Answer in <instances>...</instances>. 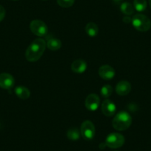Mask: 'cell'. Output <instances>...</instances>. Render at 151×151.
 Returning <instances> with one entry per match:
<instances>
[{"mask_svg": "<svg viewBox=\"0 0 151 151\" xmlns=\"http://www.w3.org/2000/svg\"><path fill=\"white\" fill-rule=\"evenodd\" d=\"M101 111L103 114L107 117L113 116L116 111V104L109 99H105L101 104Z\"/></svg>", "mask_w": 151, "mask_h": 151, "instance_id": "9c48e42d", "label": "cell"}, {"mask_svg": "<svg viewBox=\"0 0 151 151\" xmlns=\"http://www.w3.org/2000/svg\"><path fill=\"white\" fill-rule=\"evenodd\" d=\"M147 3L146 0H134L133 2V7L134 9L139 12H142V11H145L147 8Z\"/></svg>", "mask_w": 151, "mask_h": 151, "instance_id": "ac0fdd59", "label": "cell"}, {"mask_svg": "<svg viewBox=\"0 0 151 151\" xmlns=\"http://www.w3.org/2000/svg\"><path fill=\"white\" fill-rule=\"evenodd\" d=\"M14 1H17V0H14Z\"/></svg>", "mask_w": 151, "mask_h": 151, "instance_id": "484cf974", "label": "cell"}, {"mask_svg": "<svg viewBox=\"0 0 151 151\" xmlns=\"http://www.w3.org/2000/svg\"><path fill=\"white\" fill-rule=\"evenodd\" d=\"M15 80L13 76L7 73H0V88L2 89L9 90L14 87Z\"/></svg>", "mask_w": 151, "mask_h": 151, "instance_id": "ba28073f", "label": "cell"}, {"mask_svg": "<svg viewBox=\"0 0 151 151\" xmlns=\"http://www.w3.org/2000/svg\"><path fill=\"white\" fill-rule=\"evenodd\" d=\"M131 91V85L127 81H120L116 87V91L119 96H126Z\"/></svg>", "mask_w": 151, "mask_h": 151, "instance_id": "8fae6325", "label": "cell"}, {"mask_svg": "<svg viewBox=\"0 0 151 151\" xmlns=\"http://www.w3.org/2000/svg\"><path fill=\"white\" fill-rule=\"evenodd\" d=\"M123 21H124L125 23H129L130 22H132V19L129 17H125L123 18Z\"/></svg>", "mask_w": 151, "mask_h": 151, "instance_id": "7402d4cb", "label": "cell"}, {"mask_svg": "<svg viewBox=\"0 0 151 151\" xmlns=\"http://www.w3.org/2000/svg\"><path fill=\"white\" fill-rule=\"evenodd\" d=\"M42 1H47V0H42Z\"/></svg>", "mask_w": 151, "mask_h": 151, "instance_id": "d4e9b609", "label": "cell"}, {"mask_svg": "<svg viewBox=\"0 0 151 151\" xmlns=\"http://www.w3.org/2000/svg\"><path fill=\"white\" fill-rule=\"evenodd\" d=\"M85 107L90 111H96L99 107V97L95 93H91L85 99Z\"/></svg>", "mask_w": 151, "mask_h": 151, "instance_id": "52a82bcc", "label": "cell"}, {"mask_svg": "<svg viewBox=\"0 0 151 151\" xmlns=\"http://www.w3.org/2000/svg\"><path fill=\"white\" fill-rule=\"evenodd\" d=\"M87 63L82 59H76L71 64V70L76 73H82L87 69Z\"/></svg>", "mask_w": 151, "mask_h": 151, "instance_id": "7c38bea8", "label": "cell"}, {"mask_svg": "<svg viewBox=\"0 0 151 151\" xmlns=\"http://www.w3.org/2000/svg\"><path fill=\"white\" fill-rule=\"evenodd\" d=\"M115 70L110 65H103L99 69V75L105 80H110L115 76Z\"/></svg>", "mask_w": 151, "mask_h": 151, "instance_id": "30bf717a", "label": "cell"}, {"mask_svg": "<svg viewBox=\"0 0 151 151\" xmlns=\"http://www.w3.org/2000/svg\"><path fill=\"white\" fill-rule=\"evenodd\" d=\"M5 17V9L4 7L0 5V22L2 21Z\"/></svg>", "mask_w": 151, "mask_h": 151, "instance_id": "44dd1931", "label": "cell"}, {"mask_svg": "<svg viewBox=\"0 0 151 151\" xmlns=\"http://www.w3.org/2000/svg\"><path fill=\"white\" fill-rule=\"evenodd\" d=\"M121 11L124 14L127 16L132 15L134 12V7L130 3V2H123L121 4V7H120Z\"/></svg>", "mask_w": 151, "mask_h": 151, "instance_id": "2e32d148", "label": "cell"}, {"mask_svg": "<svg viewBox=\"0 0 151 151\" xmlns=\"http://www.w3.org/2000/svg\"><path fill=\"white\" fill-rule=\"evenodd\" d=\"M80 132L76 127H72L69 129L67 133V136L71 141H77L80 137Z\"/></svg>", "mask_w": 151, "mask_h": 151, "instance_id": "e0dca14e", "label": "cell"}, {"mask_svg": "<svg viewBox=\"0 0 151 151\" xmlns=\"http://www.w3.org/2000/svg\"><path fill=\"white\" fill-rule=\"evenodd\" d=\"M75 0H57V4L62 8H68L73 6Z\"/></svg>", "mask_w": 151, "mask_h": 151, "instance_id": "ffe728a7", "label": "cell"}, {"mask_svg": "<svg viewBox=\"0 0 151 151\" xmlns=\"http://www.w3.org/2000/svg\"><path fill=\"white\" fill-rule=\"evenodd\" d=\"M30 28L33 34L40 37L46 36L48 30L47 24L42 20L39 19L33 20L30 24Z\"/></svg>", "mask_w": 151, "mask_h": 151, "instance_id": "8992f818", "label": "cell"}, {"mask_svg": "<svg viewBox=\"0 0 151 151\" xmlns=\"http://www.w3.org/2000/svg\"><path fill=\"white\" fill-rule=\"evenodd\" d=\"M149 4H150V8H151V0H149Z\"/></svg>", "mask_w": 151, "mask_h": 151, "instance_id": "cb8c5ba5", "label": "cell"}, {"mask_svg": "<svg viewBox=\"0 0 151 151\" xmlns=\"http://www.w3.org/2000/svg\"><path fill=\"white\" fill-rule=\"evenodd\" d=\"M85 31H86V33L89 36L95 37L99 33V27L95 23L90 22L85 26Z\"/></svg>", "mask_w": 151, "mask_h": 151, "instance_id": "9a60e30c", "label": "cell"}, {"mask_svg": "<svg viewBox=\"0 0 151 151\" xmlns=\"http://www.w3.org/2000/svg\"><path fill=\"white\" fill-rule=\"evenodd\" d=\"M15 93L19 99H27L30 96V91L24 86H17L15 88Z\"/></svg>", "mask_w": 151, "mask_h": 151, "instance_id": "4fadbf2b", "label": "cell"}, {"mask_svg": "<svg viewBox=\"0 0 151 151\" xmlns=\"http://www.w3.org/2000/svg\"><path fill=\"white\" fill-rule=\"evenodd\" d=\"M113 93V88L110 85H105L101 88V95L104 98H108Z\"/></svg>", "mask_w": 151, "mask_h": 151, "instance_id": "d6986e66", "label": "cell"}, {"mask_svg": "<svg viewBox=\"0 0 151 151\" xmlns=\"http://www.w3.org/2000/svg\"><path fill=\"white\" fill-rule=\"evenodd\" d=\"M46 48V42L42 39H36L32 42L26 50L25 57L29 62H36L44 53Z\"/></svg>", "mask_w": 151, "mask_h": 151, "instance_id": "6da1fadb", "label": "cell"}, {"mask_svg": "<svg viewBox=\"0 0 151 151\" xmlns=\"http://www.w3.org/2000/svg\"><path fill=\"white\" fill-rule=\"evenodd\" d=\"M47 48L50 49V50H58L61 48L62 47V42L56 38H51L47 40V43H46Z\"/></svg>", "mask_w": 151, "mask_h": 151, "instance_id": "5bb4252c", "label": "cell"}, {"mask_svg": "<svg viewBox=\"0 0 151 151\" xmlns=\"http://www.w3.org/2000/svg\"><path fill=\"white\" fill-rule=\"evenodd\" d=\"M113 2L115 4H116V5H119V4H120L122 2V0H113Z\"/></svg>", "mask_w": 151, "mask_h": 151, "instance_id": "603a6c76", "label": "cell"}, {"mask_svg": "<svg viewBox=\"0 0 151 151\" xmlns=\"http://www.w3.org/2000/svg\"><path fill=\"white\" fill-rule=\"evenodd\" d=\"M96 129L93 123L90 120H86L81 125L80 133L85 140H92L95 136Z\"/></svg>", "mask_w": 151, "mask_h": 151, "instance_id": "5b68a950", "label": "cell"}, {"mask_svg": "<svg viewBox=\"0 0 151 151\" xmlns=\"http://www.w3.org/2000/svg\"><path fill=\"white\" fill-rule=\"evenodd\" d=\"M132 24L135 29L141 32H146L151 27V21L144 14H136L132 19Z\"/></svg>", "mask_w": 151, "mask_h": 151, "instance_id": "3957f363", "label": "cell"}, {"mask_svg": "<svg viewBox=\"0 0 151 151\" xmlns=\"http://www.w3.org/2000/svg\"><path fill=\"white\" fill-rule=\"evenodd\" d=\"M132 124V117L127 112L120 111L113 118L112 124L113 128L119 131H123L130 127Z\"/></svg>", "mask_w": 151, "mask_h": 151, "instance_id": "7a4b0ae2", "label": "cell"}, {"mask_svg": "<svg viewBox=\"0 0 151 151\" xmlns=\"http://www.w3.org/2000/svg\"><path fill=\"white\" fill-rule=\"evenodd\" d=\"M124 137L118 133H113L107 136L105 140V145L112 149L119 148L124 144Z\"/></svg>", "mask_w": 151, "mask_h": 151, "instance_id": "277c9868", "label": "cell"}]
</instances>
